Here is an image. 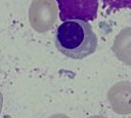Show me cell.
Wrapping results in <instances>:
<instances>
[{
	"label": "cell",
	"mask_w": 131,
	"mask_h": 118,
	"mask_svg": "<svg viewBox=\"0 0 131 118\" xmlns=\"http://www.w3.org/2000/svg\"><path fill=\"white\" fill-rule=\"evenodd\" d=\"M54 42L63 55L82 60L96 50L98 39L87 21L67 19L57 27Z\"/></svg>",
	"instance_id": "1"
},
{
	"label": "cell",
	"mask_w": 131,
	"mask_h": 118,
	"mask_svg": "<svg viewBox=\"0 0 131 118\" xmlns=\"http://www.w3.org/2000/svg\"><path fill=\"white\" fill-rule=\"evenodd\" d=\"M58 17V7L54 0H34L30 9V19L38 32L50 30Z\"/></svg>",
	"instance_id": "2"
},
{
	"label": "cell",
	"mask_w": 131,
	"mask_h": 118,
	"mask_svg": "<svg viewBox=\"0 0 131 118\" xmlns=\"http://www.w3.org/2000/svg\"><path fill=\"white\" fill-rule=\"evenodd\" d=\"M62 22L67 19H94L97 15V0H56Z\"/></svg>",
	"instance_id": "3"
},
{
	"label": "cell",
	"mask_w": 131,
	"mask_h": 118,
	"mask_svg": "<svg viewBox=\"0 0 131 118\" xmlns=\"http://www.w3.org/2000/svg\"><path fill=\"white\" fill-rule=\"evenodd\" d=\"M107 100L117 114H131V82L120 81L114 84L107 91Z\"/></svg>",
	"instance_id": "4"
},
{
	"label": "cell",
	"mask_w": 131,
	"mask_h": 118,
	"mask_svg": "<svg viewBox=\"0 0 131 118\" xmlns=\"http://www.w3.org/2000/svg\"><path fill=\"white\" fill-rule=\"evenodd\" d=\"M112 50L119 61L131 67V27L123 29L116 36Z\"/></svg>",
	"instance_id": "5"
},
{
	"label": "cell",
	"mask_w": 131,
	"mask_h": 118,
	"mask_svg": "<svg viewBox=\"0 0 131 118\" xmlns=\"http://www.w3.org/2000/svg\"><path fill=\"white\" fill-rule=\"evenodd\" d=\"M49 118H71V117H69L66 114H56V115H53V116H51Z\"/></svg>",
	"instance_id": "6"
},
{
	"label": "cell",
	"mask_w": 131,
	"mask_h": 118,
	"mask_svg": "<svg viewBox=\"0 0 131 118\" xmlns=\"http://www.w3.org/2000/svg\"><path fill=\"white\" fill-rule=\"evenodd\" d=\"M88 118H107V117H104V116H101V115H93V116H90Z\"/></svg>",
	"instance_id": "7"
}]
</instances>
